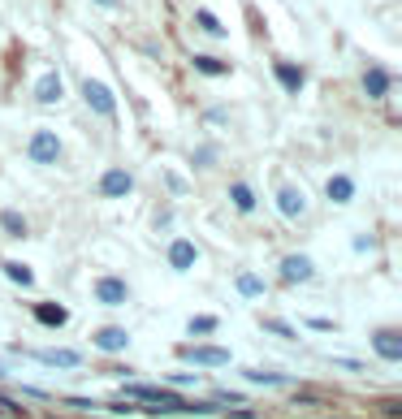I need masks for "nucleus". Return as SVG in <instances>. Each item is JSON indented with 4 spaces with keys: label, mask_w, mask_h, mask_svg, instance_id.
<instances>
[{
    "label": "nucleus",
    "mask_w": 402,
    "mask_h": 419,
    "mask_svg": "<svg viewBox=\"0 0 402 419\" xmlns=\"http://www.w3.org/2000/svg\"><path fill=\"white\" fill-rule=\"evenodd\" d=\"M30 311H35V320H39L43 329H66L70 325V311L61 307V303H35Z\"/></svg>",
    "instance_id": "nucleus-6"
},
{
    "label": "nucleus",
    "mask_w": 402,
    "mask_h": 419,
    "mask_svg": "<svg viewBox=\"0 0 402 419\" xmlns=\"http://www.w3.org/2000/svg\"><path fill=\"white\" fill-rule=\"evenodd\" d=\"M325 195L333 203H350V199H355V182H350L346 173H337V177H329V182H325Z\"/></svg>",
    "instance_id": "nucleus-12"
},
{
    "label": "nucleus",
    "mask_w": 402,
    "mask_h": 419,
    "mask_svg": "<svg viewBox=\"0 0 402 419\" xmlns=\"http://www.w3.org/2000/svg\"><path fill=\"white\" fill-rule=\"evenodd\" d=\"M281 277L285 281H308L312 277V260L308 255H285L281 260Z\"/></svg>",
    "instance_id": "nucleus-11"
},
{
    "label": "nucleus",
    "mask_w": 402,
    "mask_h": 419,
    "mask_svg": "<svg viewBox=\"0 0 402 419\" xmlns=\"http://www.w3.org/2000/svg\"><path fill=\"white\" fill-rule=\"evenodd\" d=\"M230 199L238 203V212H251V207H255V195H251L243 182H234V186H230Z\"/></svg>",
    "instance_id": "nucleus-21"
},
{
    "label": "nucleus",
    "mask_w": 402,
    "mask_h": 419,
    "mask_svg": "<svg viewBox=\"0 0 402 419\" xmlns=\"http://www.w3.org/2000/svg\"><path fill=\"white\" fill-rule=\"evenodd\" d=\"M363 91H368V95H372V100H381V95H385V91H390V74H385L381 65H372V70H368V74H363Z\"/></svg>",
    "instance_id": "nucleus-15"
},
{
    "label": "nucleus",
    "mask_w": 402,
    "mask_h": 419,
    "mask_svg": "<svg viewBox=\"0 0 402 419\" xmlns=\"http://www.w3.org/2000/svg\"><path fill=\"white\" fill-rule=\"evenodd\" d=\"M195 70H199V74H230V65L217 61V57H195Z\"/></svg>",
    "instance_id": "nucleus-22"
},
{
    "label": "nucleus",
    "mask_w": 402,
    "mask_h": 419,
    "mask_svg": "<svg viewBox=\"0 0 402 419\" xmlns=\"http://www.w3.org/2000/svg\"><path fill=\"white\" fill-rule=\"evenodd\" d=\"M217 325H221L217 316H190V325H186V329H190V337H212Z\"/></svg>",
    "instance_id": "nucleus-19"
},
{
    "label": "nucleus",
    "mask_w": 402,
    "mask_h": 419,
    "mask_svg": "<svg viewBox=\"0 0 402 419\" xmlns=\"http://www.w3.org/2000/svg\"><path fill=\"white\" fill-rule=\"evenodd\" d=\"M372 346H376V354H381L385 363H398V359H402V337H398V333H390V329L376 333V337H372Z\"/></svg>",
    "instance_id": "nucleus-8"
},
{
    "label": "nucleus",
    "mask_w": 402,
    "mask_h": 419,
    "mask_svg": "<svg viewBox=\"0 0 402 419\" xmlns=\"http://www.w3.org/2000/svg\"><path fill=\"white\" fill-rule=\"evenodd\" d=\"M95 298H100L104 307H121V303L130 298V285H125L121 277H100L95 281Z\"/></svg>",
    "instance_id": "nucleus-3"
},
{
    "label": "nucleus",
    "mask_w": 402,
    "mask_h": 419,
    "mask_svg": "<svg viewBox=\"0 0 402 419\" xmlns=\"http://www.w3.org/2000/svg\"><path fill=\"white\" fill-rule=\"evenodd\" d=\"M39 359L48 367H78V363H83V354H78V350H48V354H39Z\"/></svg>",
    "instance_id": "nucleus-16"
},
{
    "label": "nucleus",
    "mask_w": 402,
    "mask_h": 419,
    "mask_svg": "<svg viewBox=\"0 0 402 419\" xmlns=\"http://www.w3.org/2000/svg\"><path fill=\"white\" fill-rule=\"evenodd\" d=\"M195 260H199V251H195V243H186V238H178V243L169 247V264L178 268V272H186V268H195Z\"/></svg>",
    "instance_id": "nucleus-7"
},
{
    "label": "nucleus",
    "mask_w": 402,
    "mask_h": 419,
    "mask_svg": "<svg viewBox=\"0 0 402 419\" xmlns=\"http://www.w3.org/2000/svg\"><path fill=\"white\" fill-rule=\"evenodd\" d=\"M100 5H108V9H112V5H117V0H100Z\"/></svg>",
    "instance_id": "nucleus-28"
},
{
    "label": "nucleus",
    "mask_w": 402,
    "mask_h": 419,
    "mask_svg": "<svg viewBox=\"0 0 402 419\" xmlns=\"http://www.w3.org/2000/svg\"><path fill=\"white\" fill-rule=\"evenodd\" d=\"M251 385H272V389H281V385H290V376H281V372H260V367H251L247 372Z\"/></svg>",
    "instance_id": "nucleus-20"
},
{
    "label": "nucleus",
    "mask_w": 402,
    "mask_h": 419,
    "mask_svg": "<svg viewBox=\"0 0 402 419\" xmlns=\"http://www.w3.org/2000/svg\"><path fill=\"white\" fill-rule=\"evenodd\" d=\"M272 74H277V83H281L285 91H290V95L303 87V70H299V65H290V61H277V65H272Z\"/></svg>",
    "instance_id": "nucleus-14"
},
{
    "label": "nucleus",
    "mask_w": 402,
    "mask_h": 419,
    "mask_svg": "<svg viewBox=\"0 0 402 419\" xmlns=\"http://www.w3.org/2000/svg\"><path fill=\"white\" fill-rule=\"evenodd\" d=\"M0 221H5V234H13V238H18V234H26V221H22L18 212H5Z\"/></svg>",
    "instance_id": "nucleus-24"
},
{
    "label": "nucleus",
    "mask_w": 402,
    "mask_h": 419,
    "mask_svg": "<svg viewBox=\"0 0 402 419\" xmlns=\"http://www.w3.org/2000/svg\"><path fill=\"white\" fill-rule=\"evenodd\" d=\"M83 100L91 104V112H100V117H117V100H112V91L100 78H87L83 83Z\"/></svg>",
    "instance_id": "nucleus-2"
},
{
    "label": "nucleus",
    "mask_w": 402,
    "mask_h": 419,
    "mask_svg": "<svg viewBox=\"0 0 402 419\" xmlns=\"http://www.w3.org/2000/svg\"><path fill=\"white\" fill-rule=\"evenodd\" d=\"M130 190H134V177L125 173V169H108L100 177V195L104 199H121V195H130Z\"/></svg>",
    "instance_id": "nucleus-4"
},
{
    "label": "nucleus",
    "mask_w": 402,
    "mask_h": 419,
    "mask_svg": "<svg viewBox=\"0 0 402 419\" xmlns=\"http://www.w3.org/2000/svg\"><path fill=\"white\" fill-rule=\"evenodd\" d=\"M217 402L225 407V402H230V407H238V402H243V394H234V389H217Z\"/></svg>",
    "instance_id": "nucleus-26"
},
{
    "label": "nucleus",
    "mask_w": 402,
    "mask_h": 419,
    "mask_svg": "<svg viewBox=\"0 0 402 419\" xmlns=\"http://www.w3.org/2000/svg\"><path fill=\"white\" fill-rule=\"evenodd\" d=\"M264 329H268V333H277V337H294V329H290V325H281V320H264Z\"/></svg>",
    "instance_id": "nucleus-25"
},
{
    "label": "nucleus",
    "mask_w": 402,
    "mask_h": 419,
    "mask_svg": "<svg viewBox=\"0 0 402 419\" xmlns=\"http://www.w3.org/2000/svg\"><path fill=\"white\" fill-rule=\"evenodd\" d=\"M125 346H130V333H125V329H100V333H95V350L117 354V350H125Z\"/></svg>",
    "instance_id": "nucleus-10"
},
{
    "label": "nucleus",
    "mask_w": 402,
    "mask_h": 419,
    "mask_svg": "<svg viewBox=\"0 0 402 419\" xmlns=\"http://www.w3.org/2000/svg\"><path fill=\"white\" fill-rule=\"evenodd\" d=\"M277 207H281V216L299 221V216H303V207H308V199H303L294 186H281V190H277Z\"/></svg>",
    "instance_id": "nucleus-9"
},
{
    "label": "nucleus",
    "mask_w": 402,
    "mask_h": 419,
    "mask_svg": "<svg viewBox=\"0 0 402 419\" xmlns=\"http://www.w3.org/2000/svg\"><path fill=\"white\" fill-rule=\"evenodd\" d=\"M186 359L195 363V367H225V363L234 359V354H230V350H221V346H190V350H186Z\"/></svg>",
    "instance_id": "nucleus-5"
},
{
    "label": "nucleus",
    "mask_w": 402,
    "mask_h": 419,
    "mask_svg": "<svg viewBox=\"0 0 402 419\" xmlns=\"http://www.w3.org/2000/svg\"><path fill=\"white\" fill-rule=\"evenodd\" d=\"M195 22H199V26L208 30V35H217V39L225 35V26H221V22H217V18H212V13H208V9H199V13H195Z\"/></svg>",
    "instance_id": "nucleus-23"
},
{
    "label": "nucleus",
    "mask_w": 402,
    "mask_h": 419,
    "mask_svg": "<svg viewBox=\"0 0 402 419\" xmlns=\"http://www.w3.org/2000/svg\"><path fill=\"white\" fill-rule=\"evenodd\" d=\"M5 277H9L13 285H22V289H30V285H35V272H30L26 264H13V260L5 264Z\"/></svg>",
    "instance_id": "nucleus-18"
},
{
    "label": "nucleus",
    "mask_w": 402,
    "mask_h": 419,
    "mask_svg": "<svg viewBox=\"0 0 402 419\" xmlns=\"http://www.w3.org/2000/svg\"><path fill=\"white\" fill-rule=\"evenodd\" d=\"M26 156L35 160V165H57V156H61V139L52 130H35L26 143Z\"/></svg>",
    "instance_id": "nucleus-1"
},
{
    "label": "nucleus",
    "mask_w": 402,
    "mask_h": 419,
    "mask_svg": "<svg viewBox=\"0 0 402 419\" xmlns=\"http://www.w3.org/2000/svg\"><path fill=\"white\" fill-rule=\"evenodd\" d=\"M61 91H66V87H61V74H43L39 87H35V100H39V104H57Z\"/></svg>",
    "instance_id": "nucleus-13"
},
{
    "label": "nucleus",
    "mask_w": 402,
    "mask_h": 419,
    "mask_svg": "<svg viewBox=\"0 0 402 419\" xmlns=\"http://www.w3.org/2000/svg\"><path fill=\"white\" fill-rule=\"evenodd\" d=\"M238 294H243V298H260L264 294V277H255V272H238Z\"/></svg>",
    "instance_id": "nucleus-17"
},
{
    "label": "nucleus",
    "mask_w": 402,
    "mask_h": 419,
    "mask_svg": "<svg viewBox=\"0 0 402 419\" xmlns=\"http://www.w3.org/2000/svg\"><path fill=\"white\" fill-rule=\"evenodd\" d=\"M308 325H312L316 333H333V329H337V325H333V320H308Z\"/></svg>",
    "instance_id": "nucleus-27"
}]
</instances>
